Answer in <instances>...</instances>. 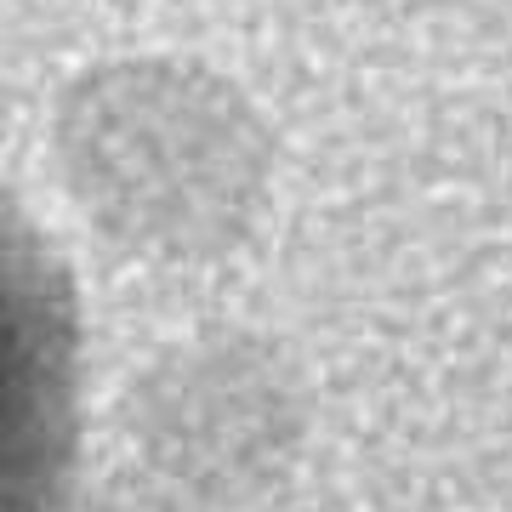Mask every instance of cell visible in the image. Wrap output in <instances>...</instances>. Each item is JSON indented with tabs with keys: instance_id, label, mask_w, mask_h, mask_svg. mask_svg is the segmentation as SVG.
Segmentation results:
<instances>
[{
	"instance_id": "6da1fadb",
	"label": "cell",
	"mask_w": 512,
	"mask_h": 512,
	"mask_svg": "<svg viewBox=\"0 0 512 512\" xmlns=\"http://www.w3.org/2000/svg\"><path fill=\"white\" fill-rule=\"evenodd\" d=\"M80 427L69 279L0 188V512H57Z\"/></svg>"
}]
</instances>
